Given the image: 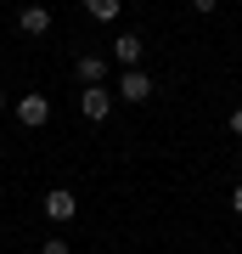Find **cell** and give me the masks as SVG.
Here are the masks:
<instances>
[{
    "label": "cell",
    "instance_id": "52a82bcc",
    "mask_svg": "<svg viewBox=\"0 0 242 254\" xmlns=\"http://www.w3.org/2000/svg\"><path fill=\"white\" fill-rule=\"evenodd\" d=\"M101 79H107V57H96V51L79 57V85H101Z\"/></svg>",
    "mask_w": 242,
    "mask_h": 254
},
{
    "label": "cell",
    "instance_id": "8fae6325",
    "mask_svg": "<svg viewBox=\"0 0 242 254\" xmlns=\"http://www.w3.org/2000/svg\"><path fill=\"white\" fill-rule=\"evenodd\" d=\"M231 209H237V215H242V181L231 187Z\"/></svg>",
    "mask_w": 242,
    "mask_h": 254
},
{
    "label": "cell",
    "instance_id": "3957f363",
    "mask_svg": "<svg viewBox=\"0 0 242 254\" xmlns=\"http://www.w3.org/2000/svg\"><path fill=\"white\" fill-rule=\"evenodd\" d=\"M152 96V79H146L141 68H124L118 73V102H146Z\"/></svg>",
    "mask_w": 242,
    "mask_h": 254
},
{
    "label": "cell",
    "instance_id": "4fadbf2b",
    "mask_svg": "<svg viewBox=\"0 0 242 254\" xmlns=\"http://www.w3.org/2000/svg\"><path fill=\"white\" fill-rule=\"evenodd\" d=\"M0 113H6V91H0Z\"/></svg>",
    "mask_w": 242,
    "mask_h": 254
},
{
    "label": "cell",
    "instance_id": "8992f818",
    "mask_svg": "<svg viewBox=\"0 0 242 254\" xmlns=\"http://www.w3.org/2000/svg\"><path fill=\"white\" fill-rule=\"evenodd\" d=\"M17 28H23V34H45V28H51V6H23Z\"/></svg>",
    "mask_w": 242,
    "mask_h": 254
},
{
    "label": "cell",
    "instance_id": "277c9868",
    "mask_svg": "<svg viewBox=\"0 0 242 254\" xmlns=\"http://www.w3.org/2000/svg\"><path fill=\"white\" fill-rule=\"evenodd\" d=\"M73 209H79V198H73L68 187H51V192H45V215H51V220H73Z\"/></svg>",
    "mask_w": 242,
    "mask_h": 254
},
{
    "label": "cell",
    "instance_id": "7a4b0ae2",
    "mask_svg": "<svg viewBox=\"0 0 242 254\" xmlns=\"http://www.w3.org/2000/svg\"><path fill=\"white\" fill-rule=\"evenodd\" d=\"M45 119H51V102H45L40 91H28V96L17 102V125H23V130H40Z\"/></svg>",
    "mask_w": 242,
    "mask_h": 254
},
{
    "label": "cell",
    "instance_id": "9c48e42d",
    "mask_svg": "<svg viewBox=\"0 0 242 254\" xmlns=\"http://www.w3.org/2000/svg\"><path fill=\"white\" fill-rule=\"evenodd\" d=\"M40 254H68V243H62V237H45V243H40Z\"/></svg>",
    "mask_w": 242,
    "mask_h": 254
},
{
    "label": "cell",
    "instance_id": "ba28073f",
    "mask_svg": "<svg viewBox=\"0 0 242 254\" xmlns=\"http://www.w3.org/2000/svg\"><path fill=\"white\" fill-rule=\"evenodd\" d=\"M85 11H90L96 23H118V11H124V6H118V0H85Z\"/></svg>",
    "mask_w": 242,
    "mask_h": 254
},
{
    "label": "cell",
    "instance_id": "6da1fadb",
    "mask_svg": "<svg viewBox=\"0 0 242 254\" xmlns=\"http://www.w3.org/2000/svg\"><path fill=\"white\" fill-rule=\"evenodd\" d=\"M79 113L90 119V125H101V119L113 113V91H107V85H85V91H79Z\"/></svg>",
    "mask_w": 242,
    "mask_h": 254
},
{
    "label": "cell",
    "instance_id": "5b68a950",
    "mask_svg": "<svg viewBox=\"0 0 242 254\" xmlns=\"http://www.w3.org/2000/svg\"><path fill=\"white\" fill-rule=\"evenodd\" d=\"M141 51H146L141 34H113V57H118L124 68H141Z\"/></svg>",
    "mask_w": 242,
    "mask_h": 254
},
{
    "label": "cell",
    "instance_id": "7c38bea8",
    "mask_svg": "<svg viewBox=\"0 0 242 254\" xmlns=\"http://www.w3.org/2000/svg\"><path fill=\"white\" fill-rule=\"evenodd\" d=\"M192 6H197V11H214V6H220V0H192Z\"/></svg>",
    "mask_w": 242,
    "mask_h": 254
},
{
    "label": "cell",
    "instance_id": "30bf717a",
    "mask_svg": "<svg viewBox=\"0 0 242 254\" xmlns=\"http://www.w3.org/2000/svg\"><path fill=\"white\" fill-rule=\"evenodd\" d=\"M225 130H231V136H242V108H237L231 119H225Z\"/></svg>",
    "mask_w": 242,
    "mask_h": 254
}]
</instances>
